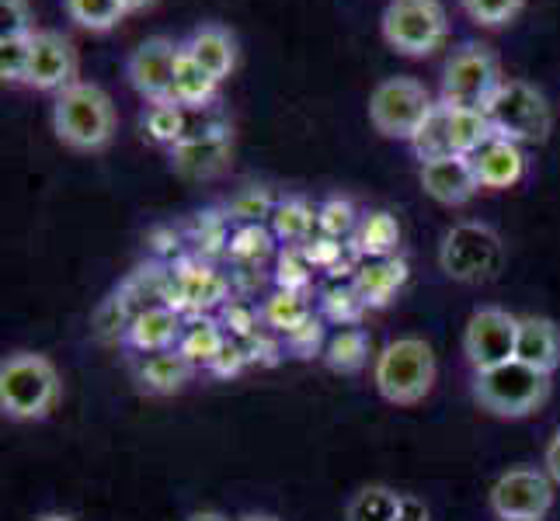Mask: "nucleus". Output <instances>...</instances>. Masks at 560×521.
I'll use <instances>...</instances> for the list:
<instances>
[{
	"mask_svg": "<svg viewBox=\"0 0 560 521\" xmlns=\"http://www.w3.org/2000/svg\"><path fill=\"white\" fill-rule=\"evenodd\" d=\"M226 299V282L206 264H178L171 272V288H167V306L178 313H202L209 306H217Z\"/></svg>",
	"mask_w": 560,
	"mask_h": 521,
	"instance_id": "16",
	"label": "nucleus"
},
{
	"mask_svg": "<svg viewBox=\"0 0 560 521\" xmlns=\"http://www.w3.org/2000/svg\"><path fill=\"white\" fill-rule=\"evenodd\" d=\"M380 35L397 56L424 60L450 35V14L442 0H390L380 17Z\"/></svg>",
	"mask_w": 560,
	"mask_h": 521,
	"instance_id": "6",
	"label": "nucleus"
},
{
	"mask_svg": "<svg viewBox=\"0 0 560 521\" xmlns=\"http://www.w3.org/2000/svg\"><path fill=\"white\" fill-rule=\"evenodd\" d=\"M459 8L480 28H505L526 8V0H459Z\"/></svg>",
	"mask_w": 560,
	"mask_h": 521,
	"instance_id": "36",
	"label": "nucleus"
},
{
	"mask_svg": "<svg viewBox=\"0 0 560 521\" xmlns=\"http://www.w3.org/2000/svg\"><path fill=\"white\" fill-rule=\"evenodd\" d=\"M196 372V365H191L178 347H171V352H158V355H143V362L137 365V379L147 393L153 396H171L185 390V382Z\"/></svg>",
	"mask_w": 560,
	"mask_h": 521,
	"instance_id": "22",
	"label": "nucleus"
},
{
	"mask_svg": "<svg viewBox=\"0 0 560 521\" xmlns=\"http://www.w3.org/2000/svg\"><path fill=\"white\" fill-rule=\"evenodd\" d=\"M167 153H171L175 174H182L188 181H209L230 167V157H234V132L223 122L188 129V137Z\"/></svg>",
	"mask_w": 560,
	"mask_h": 521,
	"instance_id": "13",
	"label": "nucleus"
},
{
	"mask_svg": "<svg viewBox=\"0 0 560 521\" xmlns=\"http://www.w3.org/2000/svg\"><path fill=\"white\" fill-rule=\"evenodd\" d=\"M63 11L84 32H112L129 14L122 0H63Z\"/></svg>",
	"mask_w": 560,
	"mask_h": 521,
	"instance_id": "31",
	"label": "nucleus"
},
{
	"mask_svg": "<svg viewBox=\"0 0 560 521\" xmlns=\"http://www.w3.org/2000/svg\"><path fill=\"white\" fill-rule=\"evenodd\" d=\"M196 60L217 76L223 84L226 76H234L237 70V60H241V46H237V35L230 32L226 25H217V22H202L199 28H191V35L182 43Z\"/></svg>",
	"mask_w": 560,
	"mask_h": 521,
	"instance_id": "19",
	"label": "nucleus"
},
{
	"mask_svg": "<svg viewBox=\"0 0 560 521\" xmlns=\"http://www.w3.org/2000/svg\"><path fill=\"white\" fill-rule=\"evenodd\" d=\"M268 250H272V234L258 223H244L237 226V234L226 240V254L241 261V264H258Z\"/></svg>",
	"mask_w": 560,
	"mask_h": 521,
	"instance_id": "37",
	"label": "nucleus"
},
{
	"mask_svg": "<svg viewBox=\"0 0 560 521\" xmlns=\"http://www.w3.org/2000/svg\"><path fill=\"white\" fill-rule=\"evenodd\" d=\"M265 323L276 327V331H282L285 338L296 331V327H303L306 320L314 317L311 303L303 299V293H289V288H279V293L265 303Z\"/></svg>",
	"mask_w": 560,
	"mask_h": 521,
	"instance_id": "32",
	"label": "nucleus"
},
{
	"mask_svg": "<svg viewBox=\"0 0 560 521\" xmlns=\"http://www.w3.org/2000/svg\"><path fill=\"white\" fill-rule=\"evenodd\" d=\"M122 4H126V11H129V14H137V11L153 8V4H158V0H122Z\"/></svg>",
	"mask_w": 560,
	"mask_h": 521,
	"instance_id": "48",
	"label": "nucleus"
},
{
	"mask_svg": "<svg viewBox=\"0 0 560 521\" xmlns=\"http://www.w3.org/2000/svg\"><path fill=\"white\" fill-rule=\"evenodd\" d=\"M230 344V334L226 327L209 320V317H196L191 323H185V334L178 341V352L196 365H206V369H212V362H217L223 355V347Z\"/></svg>",
	"mask_w": 560,
	"mask_h": 521,
	"instance_id": "24",
	"label": "nucleus"
},
{
	"mask_svg": "<svg viewBox=\"0 0 560 521\" xmlns=\"http://www.w3.org/2000/svg\"><path fill=\"white\" fill-rule=\"evenodd\" d=\"M411 150H415V157H418L421 164L439 161V157H456V153H453V143H450L446 105H442V102H435V105H432L429 119H424V122H421V129L415 132Z\"/></svg>",
	"mask_w": 560,
	"mask_h": 521,
	"instance_id": "30",
	"label": "nucleus"
},
{
	"mask_svg": "<svg viewBox=\"0 0 560 521\" xmlns=\"http://www.w3.org/2000/svg\"><path fill=\"white\" fill-rule=\"evenodd\" d=\"M553 505V479L539 470H509L491 487V511L501 521H544Z\"/></svg>",
	"mask_w": 560,
	"mask_h": 521,
	"instance_id": "11",
	"label": "nucleus"
},
{
	"mask_svg": "<svg viewBox=\"0 0 560 521\" xmlns=\"http://www.w3.org/2000/svg\"><path fill=\"white\" fill-rule=\"evenodd\" d=\"M119 115L102 84L77 81L52 98V132L67 150L98 153L115 140Z\"/></svg>",
	"mask_w": 560,
	"mask_h": 521,
	"instance_id": "1",
	"label": "nucleus"
},
{
	"mask_svg": "<svg viewBox=\"0 0 560 521\" xmlns=\"http://www.w3.org/2000/svg\"><path fill=\"white\" fill-rule=\"evenodd\" d=\"M188 108H182L178 102H158V105H147L143 111V137L153 146H164V150H175L185 137H188Z\"/></svg>",
	"mask_w": 560,
	"mask_h": 521,
	"instance_id": "25",
	"label": "nucleus"
},
{
	"mask_svg": "<svg viewBox=\"0 0 560 521\" xmlns=\"http://www.w3.org/2000/svg\"><path fill=\"white\" fill-rule=\"evenodd\" d=\"M178 52H182V43H175V38H167V35H150L129 52L126 81L147 105L171 102V81H175Z\"/></svg>",
	"mask_w": 560,
	"mask_h": 521,
	"instance_id": "10",
	"label": "nucleus"
},
{
	"mask_svg": "<svg viewBox=\"0 0 560 521\" xmlns=\"http://www.w3.org/2000/svg\"><path fill=\"white\" fill-rule=\"evenodd\" d=\"M435 98L415 76H383L370 94V122L380 137L411 143L421 122L429 119Z\"/></svg>",
	"mask_w": 560,
	"mask_h": 521,
	"instance_id": "7",
	"label": "nucleus"
},
{
	"mask_svg": "<svg viewBox=\"0 0 560 521\" xmlns=\"http://www.w3.org/2000/svg\"><path fill=\"white\" fill-rule=\"evenodd\" d=\"M515 358L533 365L539 372H557L560 369V331L547 317H523L518 320V341H515Z\"/></svg>",
	"mask_w": 560,
	"mask_h": 521,
	"instance_id": "20",
	"label": "nucleus"
},
{
	"mask_svg": "<svg viewBox=\"0 0 560 521\" xmlns=\"http://www.w3.org/2000/svg\"><path fill=\"white\" fill-rule=\"evenodd\" d=\"M77 73H81V56L77 46L63 32L56 28H38L32 35V63H28V87L46 91V94H60L70 84H77Z\"/></svg>",
	"mask_w": 560,
	"mask_h": 521,
	"instance_id": "14",
	"label": "nucleus"
},
{
	"mask_svg": "<svg viewBox=\"0 0 560 521\" xmlns=\"http://www.w3.org/2000/svg\"><path fill=\"white\" fill-rule=\"evenodd\" d=\"M355 240H359V254H365L370 261L394 258V250L400 244V223L390 212H370V216L359 223Z\"/></svg>",
	"mask_w": 560,
	"mask_h": 521,
	"instance_id": "28",
	"label": "nucleus"
},
{
	"mask_svg": "<svg viewBox=\"0 0 560 521\" xmlns=\"http://www.w3.org/2000/svg\"><path fill=\"white\" fill-rule=\"evenodd\" d=\"M365 358H370V341H365L359 327H341V331L331 334L324 344V365L331 372L352 376L362 369Z\"/></svg>",
	"mask_w": 560,
	"mask_h": 521,
	"instance_id": "26",
	"label": "nucleus"
},
{
	"mask_svg": "<svg viewBox=\"0 0 560 521\" xmlns=\"http://www.w3.org/2000/svg\"><path fill=\"white\" fill-rule=\"evenodd\" d=\"M35 17L28 0H0V35H32Z\"/></svg>",
	"mask_w": 560,
	"mask_h": 521,
	"instance_id": "41",
	"label": "nucleus"
},
{
	"mask_svg": "<svg viewBox=\"0 0 560 521\" xmlns=\"http://www.w3.org/2000/svg\"><path fill=\"white\" fill-rule=\"evenodd\" d=\"M285 341H289V347H293V352H300V355H314V347L324 341V320H320V317H311L303 327H296V331L289 334Z\"/></svg>",
	"mask_w": 560,
	"mask_h": 521,
	"instance_id": "44",
	"label": "nucleus"
},
{
	"mask_svg": "<svg viewBox=\"0 0 560 521\" xmlns=\"http://www.w3.org/2000/svg\"><path fill=\"white\" fill-rule=\"evenodd\" d=\"M435 352L421 338H397L380 352L373 365V382L386 403L394 407H415L435 390Z\"/></svg>",
	"mask_w": 560,
	"mask_h": 521,
	"instance_id": "3",
	"label": "nucleus"
},
{
	"mask_svg": "<svg viewBox=\"0 0 560 521\" xmlns=\"http://www.w3.org/2000/svg\"><path fill=\"white\" fill-rule=\"evenodd\" d=\"M223 327H226V334L234 338V341L258 338V313L250 310V306H244V303H226Z\"/></svg>",
	"mask_w": 560,
	"mask_h": 521,
	"instance_id": "42",
	"label": "nucleus"
},
{
	"mask_svg": "<svg viewBox=\"0 0 560 521\" xmlns=\"http://www.w3.org/2000/svg\"><path fill=\"white\" fill-rule=\"evenodd\" d=\"M35 521H73L70 514H38Z\"/></svg>",
	"mask_w": 560,
	"mask_h": 521,
	"instance_id": "49",
	"label": "nucleus"
},
{
	"mask_svg": "<svg viewBox=\"0 0 560 521\" xmlns=\"http://www.w3.org/2000/svg\"><path fill=\"white\" fill-rule=\"evenodd\" d=\"M485 115L494 137H505L518 146L547 143L553 132V108L547 102V94L529 81H518V76H505L501 81V87L485 105Z\"/></svg>",
	"mask_w": 560,
	"mask_h": 521,
	"instance_id": "4",
	"label": "nucleus"
},
{
	"mask_svg": "<svg viewBox=\"0 0 560 521\" xmlns=\"http://www.w3.org/2000/svg\"><path fill=\"white\" fill-rule=\"evenodd\" d=\"M137 313H140L137 306H132L122 293H115L98 306V313H94V334L102 341H126L129 323L137 320Z\"/></svg>",
	"mask_w": 560,
	"mask_h": 521,
	"instance_id": "33",
	"label": "nucleus"
},
{
	"mask_svg": "<svg viewBox=\"0 0 560 521\" xmlns=\"http://www.w3.org/2000/svg\"><path fill=\"white\" fill-rule=\"evenodd\" d=\"M515 341H518V317L498 306H485L467 320V334H463V352L477 372L494 369L501 362L515 358Z\"/></svg>",
	"mask_w": 560,
	"mask_h": 521,
	"instance_id": "12",
	"label": "nucleus"
},
{
	"mask_svg": "<svg viewBox=\"0 0 560 521\" xmlns=\"http://www.w3.org/2000/svg\"><path fill=\"white\" fill-rule=\"evenodd\" d=\"M397 521H429V508H424V500H418V497H411V494H404Z\"/></svg>",
	"mask_w": 560,
	"mask_h": 521,
	"instance_id": "45",
	"label": "nucleus"
},
{
	"mask_svg": "<svg viewBox=\"0 0 560 521\" xmlns=\"http://www.w3.org/2000/svg\"><path fill=\"white\" fill-rule=\"evenodd\" d=\"M63 382L38 352H14L0 362V411L11 421H43L56 411Z\"/></svg>",
	"mask_w": 560,
	"mask_h": 521,
	"instance_id": "2",
	"label": "nucleus"
},
{
	"mask_svg": "<svg viewBox=\"0 0 560 521\" xmlns=\"http://www.w3.org/2000/svg\"><path fill=\"white\" fill-rule=\"evenodd\" d=\"M276 205H279V199L272 196V191L250 185V188L237 191L234 202H230V216L241 220V226L244 223H261V220H272Z\"/></svg>",
	"mask_w": 560,
	"mask_h": 521,
	"instance_id": "39",
	"label": "nucleus"
},
{
	"mask_svg": "<svg viewBox=\"0 0 560 521\" xmlns=\"http://www.w3.org/2000/svg\"><path fill=\"white\" fill-rule=\"evenodd\" d=\"M439 264L453 282H488L505 264V244L488 223H459L442 240Z\"/></svg>",
	"mask_w": 560,
	"mask_h": 521,
	"instance_id": "9",
	"label": "nucleus"
},
{
	"mask_svg": "<svg viewBox=\"0 0 560 521\" xmlns=\"http://www.w3.org/2000/svg\"><path fill=\"white\" fill-rule=\"evenodd\" d=\"M320 310H324L327 320H335L341 327H355L359 317L370 310V306H365L362 293L352 282V285H331V288H327L324 299H320Z\"/></svg>",
	"mask_w": 560,
	"mask_h": 521,
	"instance_id": "34",
	"label": "nucleus"
},
{
	"mask_svg": "<svg viewBox=\"0 0 560 521\" xmlns=\"http://www.w3.org/2000/svg\"><path fill=\"white\" fill-rule=\"evenodd\" d=\"M544 466H547V476H550L553 484L560 487V428H557V435L550 438L547 455H544Z\"/></svg>",
	"mask_w": 560,
	"mask_h": 521,
	"instance_id": "46",
	"label": "nucleus"
},
{
	"mask_svg": "<svg viewBox=\"0 0 560 521\" xmlns=\"http://www.w3.org/2000/svg\"><path fill=\"white\" fill-rule=\"evenodd\" d=\"M182 334H185V313L171 310L167 303H161V306H147V310L137 313V320L129 323L126 344L140 355H158V352L178 347Z\"/></svg>",
	"mask_w": 560,
	"mask_h": 521,
	"instance_id": "18",
	"label": "nucleus"
},
{
	"mask_svg": "<svg viewBox=\"0 0 560 521\" xmlns=\"http://www.w3.org/2000/svg\"><path fill=\"white\" fill-rule=\"evenodd\" d=\"M421 191L429 196L432 202L439 205H467L477 191H480V181L474 174V164L470 157H439V161H429L421 164Z\"/></svg>",
	"mask_w": 560,
	"mask_h": 521,
	"instance_id": "15",
	"label": "nucleus"
},
{
	"mask_svg": "<svg viewBox=\"0 0 560 521\" xmlns=\"http://www.w3.org/2000/svg\"><path fill=\"white\" fill-rule=\"evenodd\" d=\"M32 35H0V81L4 84H25L28 81Z\"/></svg>",
	"mask_w": 560,
	"mask_h": 521,
	"instance_id": "35",
	"label": "nucleus"
},
{
	"mask_svg": "<svg viewBox=\"0 0 560 521\" xmlns=\"http://www.w3.org/2000/svg\"><path fill=\"white\" fill-rule=\"evenodd\" d=\"M185 521H230V518H223L220 511H196V514H188Z\"/></svg>",
	"mask_w": 560,
	"mask_h": 521,
	"instance_id": "47",
	"label": "nucleus"
},
{
	"mask_svg": "<svg viewBox=\"0 0 560 521\" xmlns=\"http://www.w3.org/2000/svg\"><path fill=\"white\" fill-rule=\"evenodd\" d=\"M241 521H279V518H272V514H244Z\"/></svg>",
	"mask_w": 560,
	"mask_h": 521,
	"instance_id": "50",
	"label": "nucleus"
},
{
	"mask_svg": "<svg viewBox=\"0 0 560 521\" xmlns=\"http://www.w3.org/2000/svg\"><path fill=\"white\" fill-rule=\"evenodd\" d=\"M470 164H474L480 188H491V191L515 188L526 178V150L505 137H491L485 146H477L470 153Z\"/></svg>",
	"mask_w": 560,
	"mask_h": 521,
	"instance_id": "17",
	"label": "nucleus"
},
{
	"mask_svg": "<svg viewBox=\"0 0 560 521\" xmlns=\"http://www.w3.org/2000/svg\"><path fill=\"white\" fill-rule=\"evenodd\" d=\"M400 500H404V494L383 487V484H370L349 500L345 521H397Z\"/></svg>",
	"mask_w": 560,
	"mask_h": 521,
	"instance_id": "29",
	"label": "nucleus"
},
{
	"mask_svg": "<svg viewBox=\"0 0 560 521\" xmlns=\"http://www.w3.org/2000/svg\"><path fill=\"white\" fill-rule=\"evenodd\" d=\"M272 229L276 237L285 240V244H311L314 234H320L317 229V209H311L303 199H282L272 212Z\"/></svg>",
	"mask_w": 560,
	"mask_h": 521,
	"instance_id": "27",
	"label": "nucleus"
},
{
	"mask_svg": "<svg viewBox=\"0 0 560 521\" xmlns=\"http://www.w3.org/2000/svg\"><path fill=\"white\" fill-rule=\"evenodd\" d=\"M501 81H505V73H501L498 52L491 46L467 43L442 67L439 102L459 108H485L491 102V94L501 87Z\"/></svg>",
	"mask_w": 560,
	"mask_h": 521,
	"instance_id": "8",
	"label": "nucleus"
},
{
	"mask_svg": "<svg viewBox=\"0 0 560 521\" xmlns=\"http://www.w3.org/2000/svg\"><path fill=\"white\" fill-rule=\"evenodd\" d=\"M303 254L311 258L314 268H338L345 250H341V240H331V237H314L311 244H303Z\"/></svg>",
	"mask_w": 560,
	"mask_h": 521,
	"instance_id": "43",
	"label": "nucleus"
},
{
	"mask_svg": "<svg viewBox=\"0 0 560 521\" xmlns=\"http://www.w3.org/2000/svg\"><path fill=\"white\" fill-rule=\"evenodd\" d=\"M217 94H220V81L182 46L175 63V81H171V102H178L188 111H202L217 102Z\"/></svg>",
	"mask_w": 560,
	"mask_h": 521,
	"instance_id": "21",
	"label": "nucleus"
},
{
	"mask_svg": "<svg viewBox=\"0 0 560 521\" xmlns=\"http://www.w3.org/2000/svg\"><path fill=\"white\" fill-rule=\"evenodd\" d=\"M317 229L320 237H331V240H345L359 229V216H355V205L349 199H327L317 209Z\"/></svg>",
	"mask_w": 560,
	"mask_h": 521,
	"instance_id": "38",
	"label": "nucleus"
},
{
	"mask_svg": "<svg viewBox=\"0 0 560 521\" xmlns=\"http://www.w3.org/2000/svg\"><path fill=\"white\" fill-rule=\"evenodd\" d=\"M474 396L494 417H529L550 396V376L526 362H501L494 369L477 372Z\"/></svg>",
	"mask_w": 560,
	"mask_h": 521,
	"instance_id": "5",
	"label": "nucleus"
},
{
	"mask_svg": "<svg viewBox=\"0 0 560 521\" xmlns=\"http://www.w3.org/2000/svg\"><path fill=\"white\" fill-rule=\"evenodd\" d=\"M404 282H408V264L400 258H376L355 275V288L362 293L365 306H386Z\"/></svg>",
	"mask_w": 560,
	"mask_h": 521,
	"instance_id": "23",
	"label": "nucleus"
},
{
	"mask_svg": "<svg viewBox=\"0 0 560 521\" xmlns=\"http://www.w3.org/2000/svg\"><path fill=\"white\" fill-rule=\"evenodd\" d=\"M311 272H314V264L303 254V247H289L279 258L276 282H279V288H289V293H303V288L311 285Z\"/></svg>",
	"mask_w": 560,
	"mask_h": 521,
	"instance_id": "40",
	"label": "nucleus"
}]
</instances>
